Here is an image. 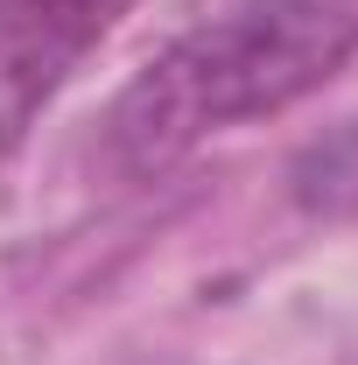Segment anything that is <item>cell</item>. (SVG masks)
<instances>
[{
    "label": "cell",
    "mask_w": 358,
    "mask_h": 365,
    "mask_svg": "<svg viewBox=\"0 0 358 365\" xmlns=\"http://www.w3.org/2000/svg\"><path fill=\"white\" fill-rule=\"evenodd\" d=\"M134 0H0V148L29 134Z\"/></svg>",
    "instance_id": "cell-2"
},
{
    "label": "cell",
    "mask_w": 358,
    "mask_h": 365,
    "mask_svg": "<svg viewBox=\"0 0 358 365\" xmlns=\"http://www.w3.org/2000/svg\"><path fill=\"white\" fill-rule=\"evenodd\" d=\"M352 56L358 0H225L120 85L106 113V162L127 182L169 176L211 134L302 106Z\"/></svg>",
    "instance_id": "cell-1"
}]
</instances>
